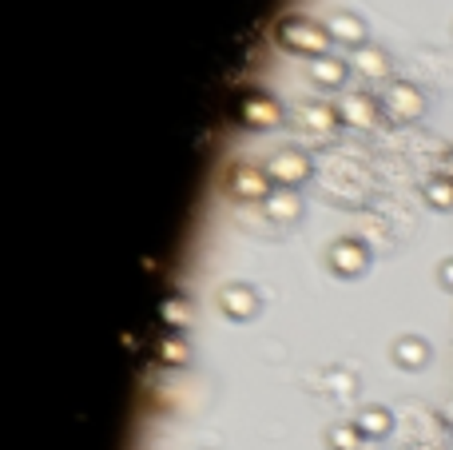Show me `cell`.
Returning a JSON list of instances; mask_svg holds the SVG:
<instances>
[{
  "label": "cell",
  "mask_w": 453,
  "mask_h": 450,
  "mask_svg": "<svg viewBox=\"0 0 453 450\" xmlns=\"http://www.w3.org/2000/svg\"><path fill=\"white\" fill-rule=\"evenodd\" d=\"M274 44L282 48V52L290 56H306V60H319V56L330 52V32L322 20H314V16H282V20H274L271 28Z\"/></svg>",
  "instance_id": "6da1fadb"
},
{
  "label": "cell",
  "mask_w": 453,
  "mask_h": 450,
  "mask_svg": "<svg viewBox=\"0 0 453 450\" xmlns=\"http://www.w3.org/2000/svg\"><path fill=\"white\" fill-rule=\"evenodd\" d=\"M378 96H382L386 120H394V124H414L426 116V92L406 76H394Z\"/></svg>",
  "instance_id": "7a4b0ae2"
},
{
  "label": "cell",
  "mask_w": 453,
  "mask_h": 450,
  "mask_svg": "<svg viewBox=\"0 0 453 450\" xmlns=\"http://www.w3.org/2000/svg\"><path fill=\"white\" fill-rule=\"evenodd\" d=\"M263 167L274 188H287V191H298L314 175V159H311V151H303V148H274L271 156L263 159Z\"/></svg>",
  "instance_id": "3957f363"
},
{
  "label": "cell",
  "mask_w": 453,
  "mask_h": 450,
  "mask_svg": "<svg viewBox=\"0 0 453 450\" xmlns=\"http://www.w3.org/2000/svg\"><path fill=\"white\" fill-rule=\"evenodd\" d=\"M223 188H226V196L239 199V204H266V196L274 191V183H271V175H266L263 164H247V159H239V164L226 167Z\"/></svg>",
  "instance_id": "277c9868"
},
{
  "label": "cell",
  "mask_w": 453,
  "mask_h": 450,
  "mask_svg": "<svg viewBox=\"0 0 453 450\" xmlns=\"http://www.w3.org/2000/svg\"><path fill=\"white\" fill-rule=\"evenodd\" d=\"M338 116H342V128H350V132H374L378 120L386 116L382 96L370 92V88H354L338 100Z\"/></svg>",
  "instance_id": "5b68a950"
},
{
  "label": "cell",
  "mask_w": 453,
  "mask_h": 450,
  "mask_svg": "<svg viewBox=\"0 0 453 450\" xmlns=\"http://www.w3.org/2000/svg\"><path fill=\"white\" fill-rule=\"evenodd\" d=\"M326 268L338 279H362L370 271V247L358 236H338L326 247Z\"/></svg>",
  "instance_id": "8992f818"
},
{
  "label": "cell",
  "mask_w": 453,
  "mask_h": 450,
  "mask_svg": "<svg viewBox=\"0 0 453 450\" xmlns=\"http://www.w3.org/2000/svg\"><path fill=\"white\" fill-rule=\"evenodd\" d=\"M287 120V112H282V104L274 100L271 92H242L239 100V124L250 128V132H274V128Z\"/></svg>",
  "instance_id": "52a82bcc"
},
{
  "label": "cell",
  "mask_w": 453,
  "mask_h": 450,
  "mask_svg": "<svg viewBox=\"0 0 453 450\" xmlns=\"http://www.w3.org/2000/svg\"><path fill=\"white\" fill-rule=\"evenodd\" d=\"M295 128L303 136H311V140H319V144H326L330 136L342 128V116H338V104H326V100H306V104H298V112H295Z\"/></svg>",
  "instance_id": "ba28073f"
},
{
  "label": "cell",
  "mask_w": 453,
  "mask_h": 450,
  "mask_svg": "<svg viewBox=\"0 0 453 450\" xmlns=\"http://www.w3.org/2000/svg\"><path fill=\"white\" fill-rule=\"evenodd\" d=\"M346 60H350V72L354 76H362L366 84H390L394 80V60L390 52H386L382 44H362L354 48V52H346Z\"/></svg>",
  "instance_id": "9c48e42d"
},
{
  "label": "cell",
  "mask_w": 453,
  "mask_h": 450,
  "mask_svg": "<svg viewBox=\"0 0 453 450\" xmlns=\"http://www.w3.org/2000/svg\"><path fill=\"white\" fill-rule=\"evenodd\" d=\"M322 24H326L330 40H334V44H342L346 52H354V48L370 44V24L362 20L358 12H350V8H338V12H330Z\"/></svg>",
  "instance_id": "30bf717a"
},
{
  "label": "cell",
  "mask_w": 453,
  "mask_h": 450,
  "mask_svg": "<svg viewBox=\"0 0 453 450\" xmlns=\"http://www.w3.org/2000/svg\"><path fill=\"white\" fill-rule=\"evenodd\" d=\"M219 311L231 323H250L263 311V299H258V291L250 283H226L219 291Z\"/></svg>",
  "instance_id": "8fae6325"
},
{
  "label": "cell",
  "mask_w": 453,
  "mask_h": 450,
  "mask_svg": "<svg viewBox=\"0 0 453 450\" xmlns=\"http://www.w3.org/2000/svg\"><path fill=\"white\" fill-rule=\"evenodd\" d=\"M306 76H311V84L322 88V92H338V88H346V80H350V60L326 52V56H319V60H311Z\"/></svg>",
  "instance_id": "7c38bea8"
},
{
  "label": "cell",
  "mask_w": 453,
  "mask_h": 450,
  "mask_svg": "<svg viewBox=\"0 0 453 450\" xmlns=\"http://www.w3.org/2000/svg\"><path fill=\"white\" fill-rule=\"evenodd\" d=\"M390 359H394V367H402V371H422V367H430L434 347H430V339H422V335H398L390 347Z\"/></svg>",
  "instance_id": "4fadbf2b"
},
{
  "label": "cell",
  "mask_w": 453,
  "mask_h": 450,
  "mask_svg": "<svg viewBox=\"0 0 453 450\" xmlns=\"http://www.w3.org/2000/svg\"><path fill=\"white\" fill-rule=\"evenodd\" d=\"M354 427L366 435V443H378V438H386L394 431V411L382 403H366L358 415H354Z\"/></svg>",
  "instance_id": "5bb4252c"
},
{
  "label": "cell",
  "mask_w": 453,
  "mask_h": 450,
  "mask_svg": "<svg viewBox=\"0 0 453 450\" xmlns=\"http://www.w3.org/2000/svg\"><path fill=\"white\" fill-rule=\"evenodd\" d=\"M263 215L271 223H298L303 220V196H298V191H287V188H274L263 204Z\"/></svg>",
  "instance_id": "9a60e30c"
},
{
  "label": "cell",
  "mask_w": 453,
  "mask_h": 450,
  "mask_svg": "<svg viewBox=\"0 0 453 450\" xmlns=\"http://www.w3.org/2000/svg\"><path fill=\"white\" fill-rule=\"evenodd\" d=\"M422 199L434 207V212H453V180L449 175H430V180L422 183Z\"/></svg>",
  "instance_id": "2e32d148"
},
{
  "label": "cell",
  "mask_w": 453,
  "mask_h": 450,
  "mask_svg": "<svg viewBox=\"0 0 453 450\" xmlns=\"http://www.w3.org/2000/svg\"><path fill=\"white\" fill-rule=\"evenodd\" d=\"M156 355L164 367H183V363H191V343L183 339V331H172L167 339H159Z\"/></svg>",
  "instance_id": "e0dca14e"
},
{
  "label": "cell",
  "mask_w": 453,
  "mask_h": 450,
  "mask_svg": "<svg viewBox=\"0 0 453 450\" xmlns=\"http://www.w3.org/2000/svg\"><path fill=\"white\" fill-rule=\"evenodd\" d=\"M362 443H366V435L354 427V419L350 423H334V427L326 431V446L330 450H358Z\"/></svg>",
  "instance_id": "ac0fdd59"
},
{
  "label": "cell",
  "mask_w": 453,
  "mask_h": 450,
  "mask_svg": "<svg viewBox=\"0 0 453 450\" xmlns=\"http://www.w3.org/2000/svg\"><path fill=\"white\" fill-rule=\"evenodd\" d=\"M164 319H167V323H172V331H180V327L188 323V303H183V299L164 303Z\"/></svg>",
  "instance_id": "d6986e66"
},
{
  "label": "cell",
  "mask_w": 453,
  "mask_h": 450,
  "mask_svg": "<svg viewBox=\"0 0 453 450\" xmlns=\"http://www.w3.org/2000/svg\"><path fill=\"white\" fill-rule=\"evenodd\" d=\"M438 287H441V291H449V295H453V255H449V260H441V263H438Z\"/></svg>",
  "instance_id": "ffe728a7"
},
{
  "label": "cell",
  "mask_w": 453,
  "mask_h": 450,
  "mask_svg": "<svg viewBox=\"0 0 453 450\" xmlns=\"http://www.w3.org/2000/svg\"><path fill=\"white\" fill-rule=\"evenodd\" d=\"M438 172H441V175H449V180H453V148L441 151V167H438Z\"/></svg>",
  "instance_id": "44dd1931"
},
{
  "label": "cell",
  "mask_w": 453,
  "mask_h": 450,
  "mask_svg": "<svg viewBox=\"0 0 453 450\" xmlns=\"http://www.w3.org/2000/svg\"><path fill=\"white\" fill-rule=\"evenodd\" d=\"M438 419L446 423V427L453 431V399H446V403H441V411H438Z\"/></svg>",
  "instance_id": "7402d4cb"
}]
</instances>
